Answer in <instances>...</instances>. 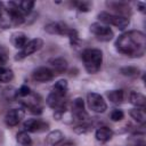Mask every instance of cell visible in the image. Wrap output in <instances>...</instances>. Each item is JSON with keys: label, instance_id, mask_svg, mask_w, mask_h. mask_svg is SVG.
Segmentation results:
<instances>
[{"label": "cell", "instance_id": "9c48e42d", "mask_svg": "<svg viewBox=\"0 0 146 146\" xmlns=\"http://www.w3.org/2000/svg\"><path fill=\"white\" fill-rule=\"evenodd\" d=\"M24 115H25V112L22 108H11L6 113L5 122L8 127H15L22 121Z\"/></svg>", "mask_w": 146, "mask_h": 146}, {"label": "cell", "instance_id": "d6a6232c", "mask_svg": "<svg viewBox=\"0 0 146 146\" xmlns=\"http://www.w3.org/2000/svg\"><path fill=\"white\" fill-rule=\"evenodd\" d=\"M7 56L5 55V54H2V52H0V67L1 66H3L5 64H6V62H7Z\"/></svg>", "mask_w": 146, "mask_h": 146}, {"label": "cell", "instance_id": "7402d4cb", "mask_svg": "<svg viewBox=\"0 0 146 146\" xmlns=\"http://www.w3.org/2000/svg\"><path fill=\"white\" fill-rule=\"evenodd\" d=\"M129 114L139 124H144L146 122V114H145V111L143 108H137V107L132 108V110H130Z\"/></svg>", "mask_w": 146, "mask_h": 146}, {"label": "cell", "instance_id": "277c9868", "mask_svg": "<svg viewBox=\"0 0 146 146\" xmlns=\"http://www.w3.org/2000/svg\"><path fill=\"white\" fill-rule=\"evenodd\" d=\"M90 32L96 36L97 40L103 41V42L111 41L114 36L112 29L108 25H106L104 23H99V22L92 23L90 25Z\"/></svg>", "mask_w": 146, "mask_h": 146}, {"label": "cell", "instance_id": "8fae6325", "mask_svg": "<svg viewBox=\"0 0 146 146\" xmlns=\"http://www.w3.org/2000/svg\"><path fill=\"white\" fill-rule=\"evenodd\" d=\"M72 115L76 120H86L88 117V114L84 110V102L82 98L76 97L72 100Z\"/></svg>", "mask_w": 146, "mask_h": 146}, {"label": "cell", "instance_id": "3957f363", "mask_svg": "<svg viewBox=\"0 0 146 146\" xmlns=\"http://www.w3.org/2000/svg\"><path fill=\"white\" fill-rule=\"evenodd\" d=\"M98 19L100 21V23H104L106 25H114L119 30H124L125 27H128V25L130 23L128 17L111 14L107 11H100L98 14Z\"/></svg>", "mask_w": 146, "mask_h": 146}, {"label": "cell", "instance_id": "4fadbf2b", "mask_svg": "<svg viewBox=\"0 0 146 146\" xmlns=\"http://www.w3.org/2000/svg\"><path fill=\"white\" fill-rule=\"evenodd\" d=\"M71 30L70 26H67L63 22H51L44 25V31L50 34H59V35H67L68 31Z\"/></svg>", "mask_w": 146, "mask_h": 146}, {"label": "cell", "instance_id": "8992f818", "mask_svg": "<svg viewBox=\"0 0 146 146\" xmlns=\"http://www.w3.org/2000/svg\"><path fill=\"white\" fill-rule=\"evenodd\" d=\"M87 103H88L89 108L96 113H104L107 110L106 102L97 92H89L87 95Z\"/></svg>", "mask_w": 146, "mask_h": 146}, {"label": "cell", "instance_id": "9a60e30c", "mask_svg": "<svg viewBox=\"0 0 146 146\" xmlns=\"http://www.w3.org/2000/svg\"><path fill=\"white\" fill-rule=\"evenodd\" d=\"M48 64L50 65V70L54 72V74H62L65 73L68 66V63L65 58L63 57H56V58H51L49 59Z\"/></svg>", "mask_w": 146, "mask_h": 146}, {"label": "cell", "instance_id": "83f0119b", "mask_svg": "<svg viewBox=\"0 0 146 146\" xmlns=\"http://www.w3.org/2000/svg\"><path fill=\"white\" fill-rule=\"evenodd\" d=\"M67 36H68V40H70V43L72 47H79L81 44V39H80L79 33L75 29L71 27V30L67 33Z\"/></svg>", "mask_w": 146, "mask_h": 146}, {"label": "cell", "instance_id": "836d02e7", "mask_svg": "<svg viewBox=\"0 0 146 146\" xmlns=\"http://www.w3.org/2000/svg\"><path fill=\"white\" fill-rule=\"evenodd\" d=\"M137 7H138V10L141 11V13H144L145 9H146V5L144 2H141V1H138L137 2Z\"/></svg>", "mask_w": 146, "mask_h": 146}, {"label": "cell", "instance_id": "484cf974", "mask_svg": "<svg viewBox=\"0 0 146 146\" xmlns=\"http://www.w3.org/2000/svg\"><path fill=\"white\" fill-rule=\"evenodd\" d=\"M17 7L19 8V10L24 14V15H29L31 14L35 2L34 1H30V0H25V1H19V2H16Z\"/></svg>", "mask_w": 146, "mask_h": 146}, {"label": "cell", "instance_id": "5bb4252c", "mask_svg": "<svg viewBox=\"0 0 146 146\" xmlns=\"http://www.w3.org/2000/svg\"><path fill=\"white\" fill-rule=\"evenodd\" d=\"M54 76H55L54 72L49 67H44V66L38 67L32 73V78L36 82H48V81L52 80Z\"/></svg>", "mask_w": 146, "mask_h": 146}, {"label": "cell", "instance_id": "4dcf8cb0", "mask_svg": "<svg viewBox=\"0 0 146 146\" xmlns=\"http://www.w3.org/2000/svg\"><path fill=\"white\" fill-rule=\"evenodd\" d=\"M123 117H124V113H123L122 110L115 108V110H113L112 113H111V120L114 121V122H116V121H121Z\"/></svg>", "mask_w": 146, "mask_h": 146}, {"label": "cell", "instance_id": "cb8c5ba5", "mask_svg": "<svg viewBox=\"0 0 146 146\" xmlns=\"http://www.w3.org/2000/svg\"><path fill=\"white\" fill-rule=\"evenodd\" d=\"M13 79H14L13 70L8 68V67H5V66H1L0 67V82L7 83V82H10Z\"/></svg>", "mask_w": 146, "mask_h": 146}, {"label": "cell", "instance_id": "30bf717a", "mask_svg": "<svg viewBox=\"0 0 146 146\" xmlns=\"http://www.w3.org/2000/svg\"><path fill=\"white\" fill-rule=\"evenodd\" d=\"M47 105L51 108H54L55 111L56 110H63V108H66V100H65V96H62L59 94H56L54 91H51L47 99Z\"/></svg>", "mask_w": 146, "mask_h": 146}, {"label": "cell", "instance_id": "d6986e66", "mask_svg": "<svg viewBox=\"0 0 146 146\" xmlns=\"http://www.w3.org/2000/svg\"><path fill=\"white\" fill-rule=\"evenodd\" d=\"M95 137L98 141H102V143H106L108 140L112 139L113 137V131L112 129H110L108 127H99L96 132H95Z\"/></svg>", "mask_w": 146, "mask_h": 146}, {"label": "cell", "instance_id": "ffe728a7", "mask_svg": "<svg viewBox=\"0 0 146 146\" xmlns=\"http://www.w3.org/2000/svg\"><path fill=\"white\" fill-rule=\"evenodd\" d=\"M129 99H130V103L133 106H136L137 108H144L146 106V97L141 92L131 91L130 96H129Z\"/></svg>", "mask_w": 146, "mask_h": 146}, {"label": "cell", "instance_id": "4316f807", "mask_svg": "<svg viewBox=\"0 0 146 146\" xmlns=\"http://www.w3.org/2000/svg\"><path fill=\"white\" fill-rule=\"evenodd\" d=\"M120 73L128 78H135L138 76L140 73V70L136 66H123L120 68Z\"/></svg>", "mask_w": 146, "mask_h": 146}, {"label": "cell", "instance_id": "7a4b0ae2", "mask_svg": "<svg viewBox=\"0 0 146 146\" xmlns=\"http://www.w3.org/2000/svg\"><path fill=\"white\" fill-rule=\"evenodd\" d=\"M81 58H82L84 68L88 73L95 74L100 70L102 63H103L102 50L96 49V48H88L82 51Z\"/></svg>", "mask_w": 146, "mask_h": 146}, {"label": "cell", "instance_id": "603a6c76", "mask_svg": "<svg viewBox=\"0 0 146 146\" xmlns=\"http://www.w3.org/2000/svg\"><path fill=\"white\" fill-rule=\"evenodd\" d=\"M67 90H68V83H67V81L64 80V79L58 80V81L54 84V87H52V91L56 92V94H59V95H62V96H65L66 92H67Z\"/></svg>", "mask_w": 146, "mask_h": 146}, {"label": "cell", "instance_id": "6da1fadb", "mask_svg": "<svg viewBox=\"0 0 146 146\" xmlns=\"http://www.w3.org/2000/svg\"><path fill=\"white\" fill-rule=\"evenodd\" d=\"M115 48L119 52L129 57H143L146 51V36L143 32L131 30L122 33L115 41Z\"/></svg>", "mask_w": 146, "mask_h": 146}, {"label": "cell", "instance_id": "52a82bcc", "mask_svg": "<svg viewBox=\"0 0 146 146\" xmlns=\"http://www.w3.org/2000/svg\"><path fill=\"white\" fill-rule=\"evenodd\" d=\"M23 128L27 132H43L49 129V124L39 119H27L24 121Z\"/></svg>", "mask_w": 146, "mask_h": 146}, {"label": "cell", "instance_id": "f546056e", "mask_svg": "<svg viewBox=\"0 0 146 146\" xmlns=\"http://www.w3.org/2000/svg\"><path fill=\"white\" fill-rule=\"evenodd\" d=\"M72 5H73L79 11H83V13L89 11L90 8H91V2H90V1H73Z\"/></svg>", "mask_w": 146, "mask_h": 146}, {"label": "cell", "instance_id": "d4e9b609", "mask_svg": "<svg viewBox=\"0 0 146 146\" xmlns=\"http://www.w3.org/2000/svg\"><path fill=\"white\" fill-rule=\"evenodd\" d=\"M16 140L22 146H31L32 145V138L30 137V135L25 130L24 131H19L16 135Z\"/></svg>", "mask_w": 146, "mask_h": 146}, {"label": "cell", "instance_id": "5b68a950", "mask_svg": "<svg viewBox=\"0 0 146 146\" xmlns=\"http://www.w3.org/2000/svg\"><path fill=\"white\" fill-rule=\"evenodd\" d=\"M42 47H43V40H42V39H40V38L32 39V40H30V41L26 43V46H25L23 49H21L19 52L16 54L15 60H22V59H24L25 57L31 56L32 54H34V52H36L38 50H40Z\"/></svg>", "mask_w": 146, "mask_h": 146}, {"label": "cell", "instance_id": "ba28073f", "mask_svg": "<svg viewBox=\"0 0 146 146\" xmlns=\"http://www.w3.org/2000/svg\"><path fill=\"white\" fill-rule=\"evenodd\" d=\"M106 5L116 13L115 15H120L123 17H128L129 15H131V7L125 1H107Z\"/></svg>", "mask_w": 146, "mask_h": 146}, {"label": "cell", "instance_id": "ac0fdd59", "mask_svg": "<svg viewBox=\"0 0 146 146\" xmlns=\"http://www.w3.org/2000/svg\"><path fill=\"white\" fill-rule=\"evenodd\" d=\"M64 140V133L60 130H52L46 137V144L48 146H57Z\"/></svg>", "mask_w": 146, "mask_h": 146}, {"label": "cell", "instance_id": "44dd1931", "mask_svg": "<svg viewBox=\"0 0 146 146\" xmlns=\"http://www.w3.org/2000/svg\"><path fill=\"white\" fill-rule=\"evenodd\" d=\"M107 97L111 100V103L113 104H121L124 99V92L121 89H115V90H111L107 92Z\"/></svg>", "mask_w": 146, "mask_h": 146}, {"label": "cell", "instance_id": "e575fe53", "mask_svg": "<svg viewBox=\"0 0 146 146\" xmlns=\"http://www.w3.org/2000/svg\"><path fill=\"white\" fill-rule=\"evenodd\" d=\"M60 146H76V145H75V143H73V141H66V143L62 144Z\"/></svg>", "mask_w": 146, "mask_h": 146}, {"label": "cell", "instance_id": "1f68e13d", "mask_svg": "<svg viewBox=\"0 0 146 146\" xmlns=\"http://www.w3.org/2000/svg\"><path fill=\"white\" fill-rule=\"evenodd\" d=\"M32 92H31V89H30V87H27V86H22L17 91H16V96L17 97H27V96H30Z\"/></svg>", "mask_w": 146, "mask_h": 146}, {"label": "cell", "instance_id": "2e32d148", "mask_svg": "<svg viewBox=\"0 0 146 146\" xmlns=\"http://www.w3.org/2000/svg\"><path fill=\"white\" fill-rule=\"evenodd\" d=\"M11 26H14V24H13L10 13L7 9L5 2L0 1V27L1 29H9Z\"/></svg>", "mask_w": 146, "mask_h": 146}, {"label": "cell", "instance_id": "e0dca14e", "mask_svg": "<svg viewBox=\"0 0 146 146\" xmlns=\"http://www.w3.org/2000/svg\"><path fill=\"white\" fill-rule=\"evenodd\" d=\"M30 40L27 39V35L24 33V32H15V33H13L11 34V38H10V42H11V44L15 47V48H17V49H23L25 46H26V43L29 42Z\"/></svg>", "mask_w": 146, "mask_h": 146}, {"label": "cell", "instance_id": "f1b7e54d", "mask_svg": "<svg viewBox=\"0 0 146 146\" xmlns=\"http://www.w3.org/2000/svg\"><path fill=\"white\" fill-rule=\"evenodd\" d=\"M92 129V124H89V123H80L78 125H75L73 128V131L78 135H84V133H88L90 130Z\"/></svg>", "mask_w": 146, "mask_h": 146}, {"label": "cell", "instance_id": "7c38bea8", "mask_svg": "<svg viewBox=\"0 0 146 146\" xmlns=\"http://www.w3.org/2000/svg\"><path fill=\"white\" fill-rule=\"evenodd\" d=\"M29 98L26 100H22V105L29 110L31 113L33 114H41L42 113V105H41V102L38 99V96L35 95H30L27 96Z\"/></svg>", "mask_w": 146, "mask_h": 146}]
</instances>
